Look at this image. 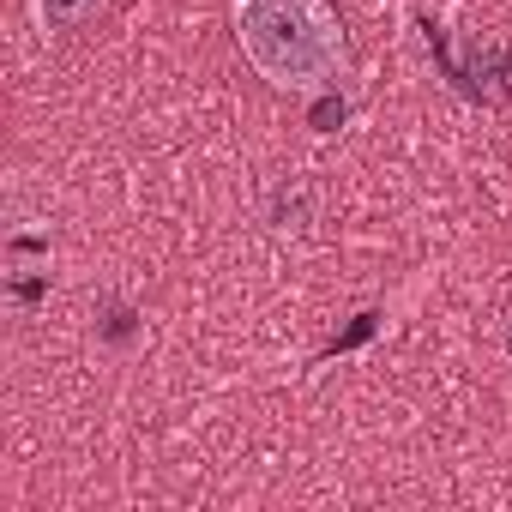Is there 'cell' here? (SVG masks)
Masks as SVG:
<instances>
[{
	"mask_svg": "<svg viewBox=\"0 0 512 512\" xmlns=\"http://www.w3.org/2000/svg\"><path fill=\"white\" fill-rule=\"evenodd\" d=\"M235 43L278 91H332L344 73V31L326 0H235Z\"/></svg>",
	"mask_w": 512,
	"mask_h": 512,
	"instance_id": "6da1fadb",
	"label": "cell"
},
{
	"mask_svg": "<svg viewBox=\"0 0 512 512\" xmlns=\"http://www.w3.org/2000/svg\"><path fill=\"white\" fill-rule=\"evenodd\" d=\"M31 13H37L43 37H67V31H85L103 13V0H31Z\"/></svg>",
	"mask_w": 512,
	"mask_h": 512,
	"instance_id": "7a4b0ae2",
	"label": "cell"
},
{
	"mask_svg": "<svg viewBox=\"0 0 512 512\" xmlns=\"http://www.w3.org/2000/svg\"><path fill=\"white\" fill-rule=\"evenodd\" d=\"M266 223H272V229H284V235H302V229L314 223V187H308V181L278 187V193H272V205H266Z\"/></svg>",
	"mask_w": 512,
	"mask_h": 512,
	"instance_id": "3957f363",
	"label": "cell"
},
{
	"mask_svg": "<svg viewBox=\"0 0 512 512\" xmlns=\"http://www.w3.org/2000/svg\"><path fill=\"white\" fill-rule=\"evenodd\" d=\"M109 344H133V332H139V314L127 308V302H103V326H97Z\"/></svg>",
	"mask_w": 512,
	"mask_h": 512,
	"instance_id": "277c9868",
	"label": "cell"
},
{
	"mask_svg": "<svg viewBox=\"0 0 512 512\" xmlns=\"http://www.w3.org/2000/svg\"><path fill=\"white\" fill-rule=\"evenodd\" d=\"M344 115H350V103H344L338 91H314V109H308V121H314L320 133H338V127H344Z\"/></svg>",
	"mask_w": 512,
	"mask_h": 512,
	"instance_id": "5b68a950",
	"label": "cell"
},
{
	"mask_svg": "<svg viewBox=\"0 0 512 512\" xmlns=\"http://www.w3.org/2000/svg\"><path fill=\"white\" fill-rule=\"evenodd\" d=\"M43 296H49V272H43V278H13V302H19V308H31V302H43Z\"/></svg>",
	"mask_w": 512,
	"mask_h": 512,
	"instance_id": "8992f818",
	"label": "cell"
},
{
	"mask_svg": "<svg viewBox=\"0 0 512 512\" xmlns=\"http://www.w3.org/2000/svg\"><path fill=\"white\" fill-rule=\"evenodd\" d=\"M506 350H512V338H506Z\"/></svg>",
	"mask_w": 512,
	"mask_h": 512,
	"instance_id": "52a82bcc",
	"label": "cell"
}]
</instances>
